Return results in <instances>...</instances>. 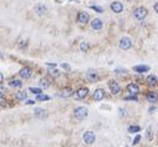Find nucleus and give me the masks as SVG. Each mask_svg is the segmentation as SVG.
<instances>
[{"mask_svg":"<svg viewBox=\"0 0 158 147\" xmlns=\"http://www.w3.org/2000/svg\"><path fill=\"white\" fill-rule=\"evenodd\" d=\"M49 73L51 75H54V76H59V71H57L56 69H54V70H49Z\"/></svg>","mask_w":158,"mask_h":147,"instance_id":"obj_30","label":"nucleus"},{"mask_svg":"<svg viewBox=\"0 0 158 147\" xmlns=\"http://www.w3.org/2000/svg\"><path fill=\"white\" fill-rule=\"evenodd\" d=\"M147 140H149V141L152 140V128L151 127L147 128Z\"/></svg>","mask_w":158,"mask_h":147,"instance_id":"obj_27","label":"nucleus"},{"mask_svg":"<svg viewBox=\"0 0 158 147\" xmlns=\"http://www.w3.org/2000/svg\"><path fill=\"white\" fill-rule=\"evenodd\" d=\"M147 100H148L149 102H157L158 94H157V92H153V91L148 92V95H147Z\"/></svg>","mask_w":158,"mask_h":147,"instance_id":"obj_17","label":"nucleus"},{"mask_svg":"<svg viewBox=\"0 0 158 147\" xmlns=\"http://www.w3.org/2000/svg\"><path fill=\"white\" fill-rule=\"evenodd\" d=\"M91 9H92V10H95V11H97V13H102V9L100 8V6H95V5H92V6H91Z\"/></svg>","mask_w":158,"mask_h":147,"instance_id":"obj_29","label":"nucleus"},{"mask_svg":"<svg viewBox=\"0 0 158 147\" xmlns=\"http://www.w3.org/2000/svg\"><path fill=\"white\" fill-rule=\"evenodd\" d=\"M16 100H19V101H24L26 98V92H24V91H20L16 94V96H15Z\"/></svg>","mask_w":158,"mask_h":147,"instance_id":"obj_19","label":"nucleus"},{"mask_svg":"<svg viewBox=\"0 0 158 147\" xmlns=\"http://www.w3.org/2000/svg\"><path fill=\"white\" fill-rule=\"evenodd\" d=\"M154 11H156L157 14H158V1L156 3V4H154Z\"/></svg>","mask_w":158,"mask_h":147,"instance_id":"obj_33","label":"nucleus"},{"mask_svg":"<svg viewBox=\"0 0 158 147\" xmlns=\"http://www.w3.org/2000/svg\"><path fill=\"white\" fill-rule=\"evenodd\" d=\"M148 14V11H147L146 8H143V6H139V8H136L135 11H133V15H135L136 19L138 20H143Z\"/></svg>","mask_w":158,"mask_h":147,"instance_id":"obj_2","label":"nucleus"},{"mask_svg":"<svg viewBox=\"0 0 158 147\" xmlns=\"http://www.w3.org/2000/svg\"><path fill=\"white\" fill-rule=\"evenodd\" d=\"M34 10H35V13H36L37 15H45L46 13H47V8H46L45 5H42V4H37V5H35Z\"/></svg>","mask_w":158,"mask_h":147,"instance_id":"obj_9","label":"nucleus"},{"mask_svg":"<svg viewBox=\"0 0 158 147\" xmlns=\"http://www.w3.org/2000/svg\"><path fill=\"white\" fill-rule=\"evenodd\" d=\"M95 141H96V136L92 131H86L84 133V142L86 145H92V143H95Z\"/></svg>","mask_w":158,"mask_h":147,"instance_id":"obj_3","label":"nucleus"},{"mask_svg":"<svg viewBox=\"0 0 158 147\" xmlns=\"http://www.w3.org/2000/svg\"><path fill=\"white\" fill-rule=\"evenodd\" d=\"M104 97H105V91L102 90V88H97V90H95L94 98H95L96 101H101Z\"/></svg>","mask_w":158,"mask_h":147,"instance_id":"obj_13","label":"nucleus"},{"mask_svg":"<svg viewBox=\"0 0 158 147\" xmlns=\"http://www.w3.org/2000/svg\"><path fill=\"white\" fill-rule=\"evenodd\" d=\"M87 95H88V88L87 87H81V88H78V90L75 92V97L78 98V100L85 98Z\"/></svg>","mask_w":158,"mask_h":147,"instance_id":"obj_6","label":"nucleus"},{"mask_svg":"<svg viewBox=\"0 0 158 147\" xmlns=\"http://www.w3.org/2000/svg\"><path fill=\"white\" fill-rule=\"evenodd\" d=\"M125 100L127 101H138V98H137L136 95H132V96H128V97H126Z\"/></svg>","mask_w":158,"mask_h":147,"instance_id":"obj_28","label":"nucleus"},{"mask_svg":"<svg viewBox=\"0 0 158 147\" xmlns=\"http://www.w3.org/2000/svg\"><path fill=\"white\" fill-rule=\"evenodd\" d=\"M0 81H1V82L4 81V76H3V75H0Z\"/></svg>","mask_w":158,"mask_h":147,"instance_id":"obj_35","label":"nucleus"},{"mask_svg":"<svg viewBox=\"0 0 158 147\" xmlns=\"http://www.w3.org/2000/svg\"><path fill=\"white\" fill-rule=\"evenodd\" d=\"M111 10L113 13H116V14H119V13H122V10H123V4L119 1H113L111 4Z\"/></svg>","mask_w":158,"mask_h":147,"instance_id":"obj_7","label":"nucleus"},{"mask_svg":"<svg viewBox=\"0 0 158 147\" xmlns=\"http://www.w3.org/2000/svg\"><path fill=\"white\" fill-rule=\"evenodd\" d=\"M86 77H87V80L90 81V82H96V81L98 80V75L94 70H88L87 74H86Z\"/></svg>","mask_w":158,"mask_h":147,"instance_id":"obj_8","label":"nucleus"},{"mask_svg":"<svg viewBox=\"0 0 158 147\" xmlns=\"http://www.w3.org/2000/svg\"><path fill=\"white\" fill-rule=\"evenodd\" d=\"M139 140H141V136H139V135H137V136H136V138L133 140V145H137V143L139 142Z\"/></svg>","mask_w":158,"mask_h":147,"instance_id":"obj_31","label":"nucleus"},{"mask_svg":"<svg viewBox=\"0 0 158 147\" xmlns=\"http://www.w3.org/2000/svg\"><path fill=\"white\" fill-rule=\"evenodd\" d=\"M147 82H148V85H151V86H153V85L157 84V77L154 76V75H149V76L147 77Z\"/></svg>","mask_w":158,"mask_h":147,"instance_id":"obj_18","label":"nucleus"},{"mask_svg":"<svg viewBox=\"0 0 158 147\" xmlns=\"http://www.w3.org/2000/svg\"><path fill=\"white\" fill-rule=\"evenodd\" d=\"M21 82H20L19 80H13L11 82H10V86H13V87H21Z\"/></svg>","mask_w":158,"mask_h":147,"instance_id":"obj_24","label":"nucleus"},{"mask_svg":"<svg viewBox=\"0 0 158 147\" xmlns=\"http://www.w3.org/2000/svg\"><path fill=\"white\" fill-rule=\"evenodd\" d=\"M88 19H90V16H88V14L86 11H80L78 13V15H77V20H78V23H81V24H86L88 21Z\"/></svg>","mask_w":158,"mask_h":147,"instance_id":"obj_10","label":"nucleus"},{"mask_svg":"<svg viewBox=\"0 0 158 147\" xmlns=\"http://www.w3.org/2000/svg\"><path fill=\"white\" fill-rule=\"evenodd\" d=\"M139 131H141V127H139V126H129V127H128V132H131V133L139 132Z\"/></svg>","mask_w":158,"mask_h":147,"instance_id":"obj_21","label":"nucleus"},{"mask_svg":"<svg viewBox=\"0 0 158 147\" xmlns=\"http://www.w3.org/2000/svg\"><path fill=\"white\" fill-rule=\"evenodd\" d=\"M133 70H135L136 73L142 74V73H146V71H148L149 70V66H147V65H138V66L133 67Z\"/></svg>","mask_w":158,"mask_h":147,"instance_id":"obj_16","label":"nucleus"},{"mask_svg":"<svg viewBox=\"0 0 158 147\" xmlns=\"http://www.w3.org/2000/svg\"><path fill=\"white\" fill-rule=\"evenodd\" d=\"M31 75H33V71L30 67H24V69H21V71H20V76L23 78H29V77H31Z\"/></svg>","mask_w":158,"mask_h":147,"instance_id":"obj_14","label":"nucleus"},{"mask_svg":"<svg viewBox=\"0 0 158 147\" xmlns=\"http://www.w3.org/2000/svg\"><path fill=\"white\" fill-rule=\"evenodd\" d=\"M36 100L37 101H47V100H50V96H47V95H42V94H39V95H37V97H36Z\"/></svg>","mask_w":158,"mask_h":147,"instance_id":"obj_20","label":"nucleus"},{"mask_svg":"<svg viewBox=\"0 0 158 147\" xmlns=\"http://www.w3.org/2000/svg\"><path fill=\"white\" fill-rule=\"evenodd\" d=\"M71 95H72L71 90H70V88H66V90L62 91V94H60V96L61 97H68V96H71Z\"/></svg>","mask_w":158,"mask_h":147,"instance_id":"obj_22","label":"nucleus"},{"mask_svg":"<svg viewBox=\"0 0 158 147\" xmlns=\"http://www.w3.org/2000/svg\"><path fill=\"white\" fill-rule=\"evenodd\" d=\"M80 49L81 51H84V53H86V51H88V49H90V46H88V44L87 43H81L80 44Z\"/></svg>","mask_w":158,"mask_h":147,"instance_id":"obj_23","label":"nucleus"},{"mask_svg":"<svg viewBox=\"0 0 158 147\" xmlns=\"http://www.w3.org/2000/svg\"><path fill=\"white\" fill-rule=\"evenodd\" d=\"M131 46H132V41L129 37H122V39L119 40V49L128 50Z\"/></svg>","mask_w":158,"mask_h":147,"instance_id":"obj_4","label":"nucleus"},{"mask_svg":"<svg viewBox=\"0 0 158 147\" xmlns=\"http://www.w3.org/2000/svg\"><path fill=\"white\" fill-rule=\"evenodd\" d=\"M26 104H27V105H33V104H35V101H33V100H29V101L26 102Z\"/></svg>","mask_w":158,"mask_h":147,"instance_id":"obj_34","label":"nucleus"},{"mask_svg":"<svg viewBox=\"0 0 158 147\" xmlns=\"http://www.w3.org/2000/svg\"><path fill=\"white\" fill-rule=\"evenodd\" d=\"M74 115H75V117H76L77 120H84L85 117H87L88 111H87V108H86V107H84V106H80V107L75 108Z\"/></svg>","mask_w":158,"mask_h":147,"instance_id":"obj_1","label":"nucleus"},{"mask_svg":"<svg viewBox=\"0 0 158 147\" xmlns=\"http://www.w3.org/2000/svg\"><path fill=\"white\" fill-rule=\"evenodd\" d=\"M102 26H104V23L101 21V19H94L91 21V28L94 29V30H101L102 29Z\"/></svg>","mask_w":158,"mask_h":147,"instance_id":"obj_11","label":"nucleus"},{"mask_svg":"<svg viewBox=\"0 0 158 147\" xmlns=\"http://www.w3.org/2000/svg\"><path fill=\"white\" fill-rule=\"evenodd\" d=\"M127 91L129 92L131 95H137L139 92V87H138V85L137 84H129L128 86H127Z\"/></svg>","mask_w":158,"mask_h":147,"instance_id":"obj_12","label":"nucleus"},{"mask_svg":"<svg viewBox=\"0 0 158 147\" xmlns=\"http://www.w3.org/2000/svg\"><path fill=\"white\" fill-rule=\"evenodd\" d=\"M29 90L31 91L33 94H35V95H39V94H41V90H40V88H37V87H30Z\"/></svg>","mask_w":158,"mask_h":147,"instance_id":"obj_25","label":"nucleus"},{"mask_svg":"<svg viewBox=\"0 0 158 147\" xmlns=\"http://www.w3.org/2000/svg\"><path fill=\"white\" fill-rule=\"evenodd\" d=\"M129 1H131V0H129Z\"/></svg>","mask_w":158,"mask_h":147,"instance_id":"obj_36","label":"nucleus"},{"mask_svg":"<svg viewBox=\"0 0 158 147\" xmlns=\"http://www.w3.org/2000/svg\"><path fill=\"white\" fill-rule=\"evenodd\" d=\"M40 84L41 85H42V86H45V87H47V86H49V80H47V78H41V80H40Z\"/></svg>","mask_w":158,"mask_h":147,"instance_id":"obj_26","label":"nucleus"},{"mask_svg":"<svg viewBox=\"0 0 158 147\" xmlns=\"http://www.w3.org/2000/svg\"><path fill=\"white\" fill-rule=\"evenodd\" d=\"M35 116L36 117H39V118H45L46 116H47V114H46V111L44 110V108H40V107H37V108H35Z\"/></svg>","mask_w":158,"mask_h":147,"instance_id":"obj_15","label":"nucleus"},{"mask_svg":"<svg viewBox=\"0 0 158 147\" xmlns=\"http://www.w3.org/2000/svg\"><path fill=\"white\" fill-rule=\"evenodd\" d=\"M108 86H110V90H111V92H112L113 95H118L119 92H121V86H119L116 81L111 80L108 82Z\"/></svg>","mask_w":158,"mask_h":147,"instance_id":"obj_5","label":"nucleus"},{"mask_svg":"<svg viewBox=\"0 0 158 147\" xmlns=\"http://www.w3.org/2000/svg\"><path fill=\"white\" fill-rule=\"evenodd\" d=\"M61 66H62V69H66V70H70L71 69V67L68 66L67 64H61Z\"/></svg>","mask_w":158,"mask_h":147,"instance_id":"obj_32","label":"nucleus"}]
</instances>
